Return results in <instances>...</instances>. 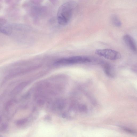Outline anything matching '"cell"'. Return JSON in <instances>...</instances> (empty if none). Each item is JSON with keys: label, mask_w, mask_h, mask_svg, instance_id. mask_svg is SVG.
Here are the masks:
<instances>
[{"label": "cell", "mask_w": 137, "mask_h": 137, "mask_svg": "<svg viewBox=\"0 0 137 137\" xmlns=\"http://www.w3.org/2000/svg\"><path fill=\"white\" fill-rule=\"evenodd\" d=\"M91 61V59L88 57L78 56L60 59L57 60L55 64L57 65L75 64L83 63Z\"/></svg>", "instance_id": "cell-2"}, {"label": "cell", "mask_w": 137, "mask_h": 137, "mask_svg": "<svg viewBox=\"0 0 137 137\" xmlns=\"http://www.w3.org/2000/svg\"><path fill=\"white\" fill-rule=\"evenodd\" d=\"M95 53L98 55L110 60L120 59L121 55L118 52L110 49H99L96 50Z\"/></svg>", "instance_id": "cell-3"}, {"label": "cell", "mask_w": 137, "mask_h": 137, "mask_svg": "<svg viewBox=\"0 0 137 137\" xmlns=\"http://www.w3.org/2000/svg\"><path fill=\"white\" fill-rule=\"evenodd\" d=\"M74 3L71 1L65 2L59 9L57 18L59 23L61 26L67 25L70 21L73 14Z\"/></svg>", "instance_id": "cell-1"}, {"label": "cell", "mask_w": 137, "mask_h": 137, "mask_svg": "<svg viewBox=\"0 0 137 137\" xmlns=\"http://www.w3.org/2000/svg\"><path fill=\"white\" fill-rule=\"evenodd\" d=\"M104 70L107 75L111 77H114L115 73L113 68L108 64H105L103 65Z\"/></svg>", "instance_id": "cell-5"}, {"label": "cell", "mask_w": 137, "mask_h": 137, "mask_svg": "<svg viewBox=\"0 0 137 137\" xmlns=\"http://www.w3.org/2000/svg\"><path fill=\"white\" fill-rule=\"evenodd\" d=\"M111 20V22L115 26L119 27L121 26V22L117 16L115 15H112Z\"/></svg>", "instance_id": "cell-6"}, {"label": "cell", "mask_w": 137, "mask_h": 137, "mask_svg": "<svg viewBox=\"0 0 137 137\" xmlns=\"http://www.w3.org/2000/svg\"><path fill=\"white\" fill-rule=\"evenodd\" d=\"M123 40L126 45L134 53H136L137 47L135 41L131 36L128 34L124 35Z\"/></svg>", "instance_id": "cell-4"}]
</instances>
